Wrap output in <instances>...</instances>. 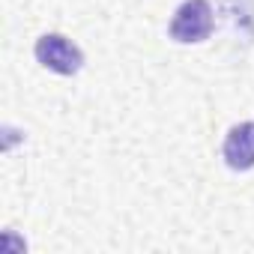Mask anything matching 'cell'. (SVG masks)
<instances>
[{
	"instance_id": "1",
	"label": "cell",
	"mask_w": 254,
	"mask_h": 254,
	"mask_svg": "<svg viewBox=\"0 0 254 254\" xmlns=\"http://www.w3.org/2000/svg\"><path fill=\"white\" fill-rule=\"evenodd\" d=\"M212 6L206 0H186V3L174 12L171 18V39L191 45V42H203L212 33Z\"/></svg>"
},
{
	"instance_id": "2",
	"label": "cell",
	"mask_w": 254,
	"mask_h": 254,
	"mask_svg": "<svg viewBox=\"0 0 254 254\" xmlns=\"http://www.w3.org/2000/svg\"><path fill=\"white\" fill-rule=\"evenodd\" d=\"M33 51H36V60L57 75H75L84 63V54L60 33H45Z\"/></svg>"
},
{
	"instance_id": "3",
	"label": "cell",
	"mask_w": 254,
	"mask_h": 254,
	"mask_svg": "<svg viewBox=\"0 0 254 254\" xmlns=\"http://www.w3.org/2000/svg\"><path fill=\"white\" fill-rule=\"evenodd\" d=\"M224 162L233 171H248L254 168V123H239L224 138Z\"/></svg>"
}]
</instances>
